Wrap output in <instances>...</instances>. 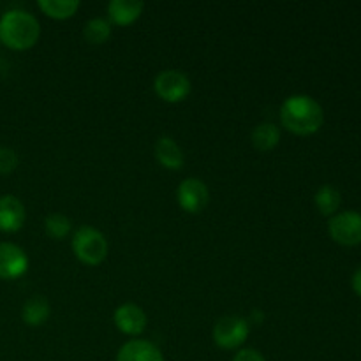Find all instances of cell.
Returning a JSON list of instances; mask_svg holds the SVG:
<instances>
[{"label":"cell","mask_w":361,"mask_h":361,"mask_svg":"<svg viewBox=\"0 0 361 361\" xmlns=\"http://www.w3.org/2000/svg\"><path fill=\"white\" fill-rule=\"evenodd\" d=\"M41 25L28 11L11 9L0 18V41L13 49H28L37 42Z\"/></svg>","instance_id":"obj_2"},{"label":"cell","mask_w":361,"mask_h":361,"mask_svg":"<svg viewBox=\"0 0 361 361\" xmlns=\"http://www.w3.org/2000/svg\"><path fill=\"white\" fill-rule=\"evenodd\" d=\"M252 145L261 152H268L275 148L281 141V130L275 123L261 122L252 130Z\"/></svg>","instance_id":"obj_15"},{"label":"cell","mask_w":361,"mask_h":361,"mask_svg":"<svg viewBox=\"0 0 361 361\" xmlns=\"http://www.w3.org/2000/svg\"><path fill=\"white\" fill-rule=\"evenodd\" d=\"M314 201H316L317 210H319L321 214L326 215V217H328V215H335V212L341 208L342 196H341V192L335 189V187L323 185L316 192V197H314Z\"/></svg>","instance_id":"obj_17"},{"label":"cell","mask_w":361,"mask_h":361,"mask_svg":"<svg viewBox=\"0 0 361 361\" xmlns=\"http://www.w3.org/2000/svg\"><path fill=\"white\" fill-rule=\"evenodd\" d=\"M330 236L337 243L355 247L361 243V214L358 212H342L335 214L328 222Z\"/></svg>","instance_id":"obj_5"},{"label":"cell","mask_w":361,"mask_h":361,"mask_svg":"<svg viewBox=\"0 0 361 361\" xmlns=\"http://www.w3.org/2000/svg\"><path fill=\"white\" fill-rule=\"evenodd\" d=\"M37 6L49 18L66 20V18H71L76 13L78 7H80V2L78 0H39Z\"/></svg>","instance_id":"obj_16"},{"label":"cell","mask_w":361,"mask_h":361,"mask_svg":"<svg viewBox=\"0 0 361 361\" xmlns=\"http://www.w3.org/2000/svg\"><path fill=\"white\" fill-rule=\"evenodd\" d=\"M145 4L141 0H111L108 4V16L116 25H130L141 16Z\"/></svg>","instance_id":"obj_12"},{"label":"cell","mask_w":361,"mask_h":361,"mask_svg":"<svg viewBox=\"0 0 361 361\" xmlns=\"http://www.w3.org/2000/svg\"><path fill=\"white\" fill-rule=\"evenodd\" d=\"M21 317L28 326H41L49 317V303L42 296H32L27 300L21 310Z\"/></svg>","instance_id":"obj_14"},{"label":"cell","mask_w":361,"mask_h":361,"mask_svg":"<svg viewBox=\"0 0 361 361\" xmlns=\"http://www.w3.org/2000/svg\"><path fill=\"white\" fill-rule=\"evenodd\" d=\"M113 319H115L116 328L122 334L130 335V337H137L147 328V316H145L143 309L136 305V303H123V305H120L115 310Z\"/></svg>","instance_id":"obj_9"},{"label":"cell","mask_w":361,"mask_h":361,"mask_svg":"<svg viewBox=\"0 0 361 361\" xmlns=\"http://www.w3.org/2000/svg\"><path fill=\"white\" fill-rule=\"evenodd\" d=\"M73 250L85 264H101L108 256V240L92 226H81L73 236Z\"/></svg>","instance_id":"obj_3"},{"label":"cell","mask_w":361,"mask_h":361,"mask_svg":"<svg viewBox=\"0 0 361 361\" xmlns=\"http://www.w3.org/2000/svg\"><path fill=\"white\" fill-rule=\"evenodd\" d=\"M155 157H157V161L161 162L164 168L173 169V171L182 168L183 162H185L182 148H180L178 143L169 136L159 137L157 143H155Z\"/></svg>","instance_id":"obj_13"},{"label":"cell","mask_w":361,"mask_h":361,"mask_svg":"<svg viewBox=\"0 0 361 361\" xmlns=\"http://www.w3.org/2000/svg\"><path fill=\"white\" fill-rule=\"evenodd\" d=\"M116 361H164V356L155 344L136 338L120 348Z\"/></svg>","instance_id":"obj_11"},{"label":"cell","mask_w":361,"mask_h":361,"mask_svg":"<svg viewBox=\"0 0 361 361\" xmlns=\"http://www.w3.org/2000/svg\"><path fill=\"white\" fill-rule=\"evenodd\" d=\"M250 331L249 321L240 316H226L215 323L214 328V341L221 349L240 348L247 341Z\"/></svg>","instance_id":"obj_4"},{"label":"cell","mask_w":361,"mask_h":361,"mask_svg":"<svg viewBox=\"0 0 361 361\" xmlns=\"http://www.w3.org/2000/svg\"><path fill=\"white\" fill-rule=\"evenodd\" d=\"M176 200L187 214H200L210 201V192H208V187L203 180L190 176L178 185Z\"/></svg>","instance_id":"obj_7"},{"label":"cell","mask_w":361,"mask_h":361,"mask_svg":"<svg viewBox=\"0 0 361 361\" xmlns=\"http://www.w3.org/2000/svg\"><path fill=\"white\" fill-rule=\"evenodd\" d=\"M28 270V257L23 249L14 243H0V279L13 281Z\"/></svg>","instance_id":"obj_8"},{"label":"cell","mask_w":361,"mask_h":361,"mask_svg":"<svg viewBox=\"0 0 361 361\" xmlns=\"http://www.w3.org/2000/svg\"><path fill=\"white\" fill-rule=\"evenodd\" d=\"M44 228H46V233H48V236H51V238L55 240H62L69 235L73 224H71V219L66 217V215L51 214L46 217Z\"/></svg>","instance_id":"obj_19"},{"label":"cell","mask_w":361,"mask_h":361,"mask_svg":"<svg viewBox=\"0 0 361 361\" xmlns=\"http://www.w3.org/2000/svg\"><path fill=\"white\" fill-rule=\"evenodd\" d=\"M353 289H355L356 295L361 296V267L353 275Z\"/></svg>","instance_id":"obj_22"},{"label":"cell","mask_w":361,"mask_h":361,"mask_svg":"<svg viewBox=\"0 0 361 361\" xmlns=\"http://www.w3.org/2000/svg\"><path fill=\"white\" fill-rule=\"evenodd\" d=\"M281 122L289 133L310 136L321 129L324 113L319 102L310 95H291L281 106Z\"/></svg>","instance_id":"obj_1"},{"label":"cell","mask_w":361,"mask_h":361,"mask_svg":"<svg viewBox=\"0 0 361 361\" xmlns=\"http://www.w3.org/2000/svg\"><path fill=\"white\" fill-rule=\"evenodd\" d=\"M233 361H267V360H264V356L261 355L257 349L247 348V349H242L240 353H236V356L233 358Z\"/></svg>","instance_id":"obj_21"},{"label":"cell","mask_w":361,"mask_h":361,"mask_svg":"<svg viewBox=\"0 0 361 361\" xmlns=\"http://www.w3.org/2000/svg\"><path fill=\"white\" fill-rule=\"evenodd\" d=\"M83 35L90 44H102L111 35V25L102 18H92L85 23Z\"/></svg>","instance_id":"obj_18"},{"label":"cell","mask_w":361,"mask_h":361,"mask_svg":"<svg viewBox=\"0 0 361 361\" xmlns=\"http://www.w3.org/2000/svg\"><path fill=\"white\" fill-rule=\"evenodd\" d=\"M25 222V207L16 196L6 194L0 197V231L14 233Z\"/></svg>","instance_id":"obj_10"},{"label":"cell","mask_w":361,"mask_h":361,"mask_svg":"<svg viewBox=\"0 0 361 361\" xmlns=\"http://www.w3.org/2000/svg\"><path fill=\"white\" fill-rule=\"evenodd\" d=\"M18 166V155L16 152L11 148L0 147V175H7L13 173Z\"/></svg>","instance_id":"obj_20"},{"label":"cell","mask_w":361,"mask_h":361,"mask_svg":"<svg viewBox=\"0 0 361 361\" xmlns=\"http://www.w3.org/2000/svg\"><path fill=\"white\" fill-rule=\"evenodd\" d=\"M154 88L161 99L168 102H180L190 94V80L182 71L168 69L157 74Z\"/></svg>","instance_id":"obj_6"}]
</instances>
